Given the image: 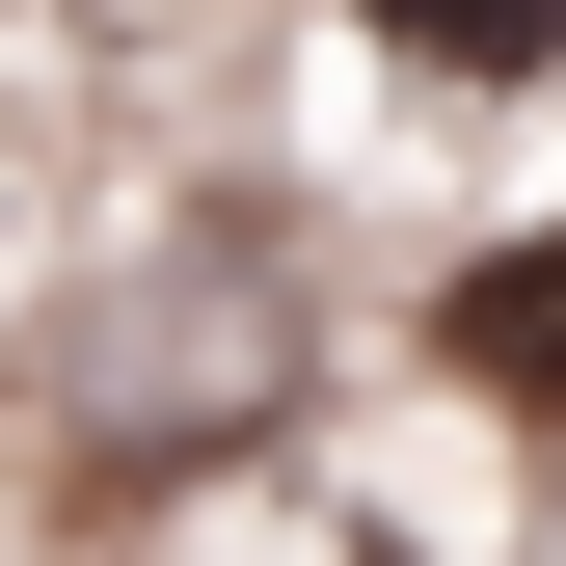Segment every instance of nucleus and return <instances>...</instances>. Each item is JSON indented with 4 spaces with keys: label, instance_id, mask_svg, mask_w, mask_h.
Returning <instances> with one entry per match:
<instances>
[{
    "label": "nucleus",
    "instance_id": "1",
    "mask_svg": "<svg viewBox=\"0 0 566 566\" xmlns=\"http://www.w3.org/2000/svg\"><path fill=\"white\" fill-rule=\"evenodd\" d=\"M350 54L405 108H566V0H350Z\"/></svg>",
    "mask_w": 566,
    "mask_h": 566
},
{
    "label": "nucleus",
    "instance_id": "2",
    "mask_svg": "<svg viewBox=\"0 0 566 566\" xmlns=\"http://www.w3.org/2000/svg\"><path fill=\"white\" fill-rule=\"evenodd\" d=\"M432 378H459V405H566V217L485 243L459 297H432Z\"/></svg>",
    "mask_w": 566,
    "mask_h": 566
}]
</instances>
